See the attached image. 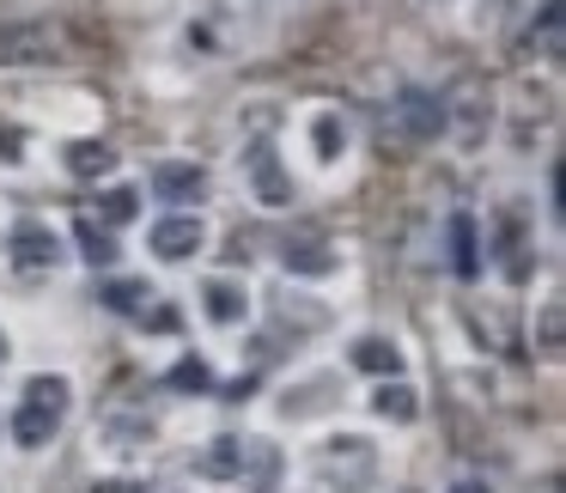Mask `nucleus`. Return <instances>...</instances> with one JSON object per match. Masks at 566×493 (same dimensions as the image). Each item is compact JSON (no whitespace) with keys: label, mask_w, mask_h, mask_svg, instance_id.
<instances>
[{"label":"nucleus","mask_w":566,"mask_h":493,"mask_svg":"<svg viewBox=\"0 0 566 493\" xmlns=\"http://www.w3.org/2000/svg\"><path fill=\"white\" fill-rule=\"evenodd\" d=\"M67 378H31L25 384V402H19V415H13V439L25 444V451H38V444H50L55 432H62V420H67Z\"/></svg>","instance_id":"obj_1"},{"label":"nucleus","mask_w":566,"mask_h":493,"mask_svg":"<svg viewBox=\"0 0 566 493\" xmlns=\"http://www.w3.org/2000/svg\"><path fill=\"white\" fill-rule=\"evenodd\" d=\"M238 475H244V493H274L281 481V451L269 439H244L238 444Z\"/></svg>","instance_id":"obj_8"},{"label":"nucleus","mask_w":566,"mask_h":493,"mask_svg":"<svg viewBox=\"0 0 566 493\" xmlns=\"http://www.w3.org/2000/svg\"><path fill=\"white\" fill-rule=\"evenodd\" d=\"M444 238H451V269L463 274V281H475V274H481V244H475V220H469V213H451V225H444Z\"/></svg>","instance_id":"obj_11"},{"label":"nucleus","mask_w":566,"mask_h":493,"mask_svg":"<svg viewBox=\"0 0 566 493\" xmlns=\"http://www.w3.org/2000/svg\"><path fill=\"white\" fill-rule=\"evenodd\" d=\"M347 359H354L359 371H371V378H396V371H402V354H396V347L384 342V335H359Z\"/></svg>","instance_id":"obj_13"},{"label":"nucleus","mask_w":566,"mask_h":493,"mask_svg":"<svg viewBox=\"0 0 566 493\" xmlns=\"http://www.w3.org/2000/svg\"><path fill=\"white\" fill-rule=\"evenodd\" d=\"M317 469H323V475H335V469H347V475H366V469H371V444L359 439V432H342V439L323 444Z\"/></svg>","instance_id":"obj_10"},{"label":"nucleus","mask_w":566,"mask_h":493,"mask_svg":"<svg viewBox=\"0 0 566 493\" xmlns=\"http://www.w3.org/2000/svg\"><path fill=\"white\" fill-rule=\"evenodd\" d=\"M153 196L159 201H201L208 196V171L196 159H165V165H153Z\"/></svg>","instance_id":"obj_6"},{"label":"nucleus","mask_w":566,"mask_h":493,"mask_svg":"<svg viewBox=\"0 0 566 493\" xmlns=\"http://www.w3.org/2000/svg\"><path fill=\"white\" fill-rule=\"evenodd\" d=\"M67 171H74V177H111L116 171V153L104 147V140H80V147L67 153Z\"/></svg>","instance_id":"obj_15"},{"label":"nucleus","mask_w":566,"mask_h":493,"mask_svg":"<svg viewBox=\"0 0 566 493\" xmlns=\"http://www.w3.org/2000/svg\"><path fill=\"white\" fill-rule=\"evenodd\" d=\"M335 250L329 244H317V238H298V244H286L281 250V269L286 274H311V281H317V274H335Z\"/></svg>","instance_id":"obj_12"},{"label":"nucleus","mask_w":566,"mask_h":493,"mask_svg":"<svg viewBox=\"0 0 566 493\" xmlns=\"http://www.w3.org/2000/svg\"><path fill=\"white\" fill-rule=\"evenodd\" d=\"M135 208H140V196H135V189H111V196H104V220H111V225L135 220Z\"/></svg>","instance_id":"obj_22"},{"label":"nucleus","mask_w":566,"mask_h":493,"mask_svg":"<svg viewBox=\"0 0 566 493\" xmlns=\"http://www.w3.org/2000/svg\"><path fill=\"white\" fill-rule=\"evenodd\" d=\"M371 415H378V420H396V427H408V420L420 415V402H415V390H408L402 378H396V384L384 378L378 390H371Z\"/></svg>","instance_id":"obj_14"},{"label":"nucleus","mask_w":566,"mask_h":493,"mask_svg":"<svg viewBox=\"0 0 566 493\" xmlns=\"http://www.w3.org/2000/svg\"><path fill=\"white\" fill-rule=\"evenodd\" d=\"M74 38L55 19H25V25H0V67H43V62H67Z\"/></svg>","instance_id":"obj_2"},{"label":"nucleus","mask_w":566,"mask_h":493,"mask_svg":"<svg viewBox=\"0 0 566 493\" xmlns=\"http://www.w3.org/2000/svg\"><path fill=\"white\" fill-rule=\"evenodd\" d=\"M7 256H13L19 274H43V269L62 262V238H55L50 225H38V220H19L13 238H7Z\"/></svg>","instance_id":"obj_4"},{"label":"nucleus","mask_w":566,"mask_h":493,"mask_svg":"<svg viewBox=\"0 0 566 493\" xmlns=\"http://www.w3.org/2000/svg\"><path fill=\"white\" fill-rule=\"evenodd\" d=\"M560 342H566V311H560V298H548L542 305V354H560Z\"/></svg>","instance_id":"obj_20"},{"label":"nucleus","mask_w":566,"mask_h":493,"mask_svg":"<svg viewBox=\"0 0 566 493\" xmlns=\"http://www.w3.org/2000/svg\"><path fill=\"white\" fill-rule=\"evenodd\" d=\"M201 311L232 329V323L250 317V298H244V286H238V281H208V286H201Z\"/></svg>","instance_id":"obj_9"},{"label":"nucleus","mask_w":566,"mask_h":493,"mask_svg":"<svg viewBox=\"0 0 566 493\" xmlns=\"http://www.w3.org/2000/svg\"><path fill=\"white\" fill-rule=\"evenodd\" d=\"M311 140H317V159L335 165V159H342V147H347V123L335 111H323L317 123H311Z\"/></svg>","instance_id":"obj_16"},{"label":"nucleus","mask_w":566,"mask_h":493,"mask_svg":"<svg viewBox=\"0 0 566 493\" xmlns=\"http://www.w3.org/2000/svg\"><path fill=\"white\" fill-rule=\"evenodd\" d=\"M238 444H244V439H213L208 451L196 457V469H201L208 481H226V475H238Z\"/></svg>","instance_id":"obj_17"},{"label":"nucleus","mask_w":566,"mask_h":493,"mask_svg":"<svg viewBox=\"0 0 566 493\" xmlns=\"http://www.w3.org/2000/svg\"><path fill=\"white\" fill-rule=\"evenodd\" d=\"M80 256H86L92 269H111V262H116V238L104 232L98 220H80Z\"/></svg>","instance_id":"obj_18"},{"label":"nucleus","mask_w":566,"mask_h":493,"mask_svg":"<svg viewBox=\"0 0 566 493\" xmlns=\"http://www.w3.org/2000/svg\"><path fill=\"white\" fill-rule=\"evenodd\" d=\"M0 366H7V335H0Z\"/></svg>","instance_id":"obj_24"},{"label":"nucleus","mask_w":566,"mask_h":493,"mask_svg":"<svg viewBox=\"0 0 566 493\" xmlns=\"http://www.w3.org/2000/svg\"><path fill=\"white\" fill-rule=\"evenodd\" d=\"M451 493H493V487H488V481H457Z\"/></svg>","instance_id":"obj_23"},{"label":"nucleus","mask_w":566,"mask_h":493,"mask_svg":"<svg viewBox=\"0 0 566 493\" xmlns=\"http://www.w3.org/2000/svg\"><path fill=\"white\" fill-rule=\"evenodd\" d=\"M104 305H111V311H123V317H135V311H147V298H153V286L147 281H111V286H104Z\"/></svg>","instance_id":"obj_19"},{"label":"nucleus","mask_w":566,"mask_h":493,"mask_svg":"<svg viewBox=\"0 0 566 493\" xmlns=\"http://www.w3.org/2000/svg\"><path fill=\"white\" fill-rule=\"evenodd\" d=\"M201 238H208V225H201L196 213H165V220L147 232V244H153L159 262H189L201 250Z\"/></svg>","instance_id":"obj_5"},{"label":"nucleus","mask_w":566,"mask_h":493,"mask_svg":"<svg viewBox=\"0 0 566 493\" xmlns=\"http://www.w3.org/2000/svg\"><path fill=\"white\" fill-rule=\"evenodd\" d=\"M244 171H250V183H256V201H262V208H286V201H293V183H286L274 147H250V153H244Z\"/></svg>","instance_id":"obj_7"},{"label":"nucleus","mask_w":566,"mask_h":493,"mask_svg":"<svg viewBox=\"0 0 566 493\" xmlns=\"http://www.w3.org/2000/svg\"><path fill=\"white\" fill-rule=\"evenodd\" d=\"M171 384H177V390H213V371L201 366V359H177V366H171Z\"/></svg>","instance_id":"obj_21"},{"label":"nucleus","mask_w":566,"mask_h":493,"mask_svg":"<svg viewBox=\"0 0 566 493\" xmlns=\"http://www.w3.org/2000/svg\"><path fill=\"white\" fill-rule=\"evenodd\" d=\"M439 128H444V98H432V92H402L384 116V135L402 140V147H427V140H439Z\"/></svg>","instance_id":"obj_3"}]
</instances>
